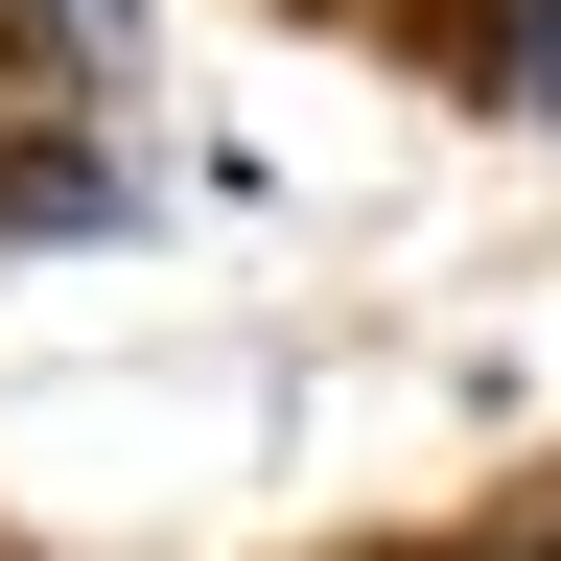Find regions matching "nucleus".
Returning a JSON list of instances; mask_svg holds the SVG:
<instances>
[{
    "label": "nucleus",
    "instance_id": "nucleus-1",
    "mask_svg": "<svg viewBox=\"0 0 561 561\" xmlns=\"http://www.w3.org/2000/svg\"><path fill=\"white\" fill-rule=\"evenodd\" d=\"M421 561H515V538H421Z\"/></svg>",
    "mask_w": 561,
    "mask_h": 561
}]
</instances>
